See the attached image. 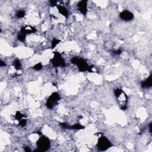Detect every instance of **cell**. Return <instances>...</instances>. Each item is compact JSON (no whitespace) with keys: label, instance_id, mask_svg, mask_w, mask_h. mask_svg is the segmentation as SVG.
<instances>
[{"label":"cell","instance_id":"obj_1","mask_svg":"<svg viewBox=\"0 0 152 152\" xmlns=\"http://www.w3.org/2000/svg\"><path fill=\"white\" fill-rule=\"evenodd\" d=\"M115 94L116 100L119 104L121 109L124 110L126 106L128 101V97L122 90L117 88L115 90Z\"/></svg>","mask_w":152,"mask_h":152},{"label":"cell","instance_id":"obj_2","mask_svg":"<svg viewBox=\"0 0 152 152\" xmlns=\"http://www.w3.org/2000/svg\"><path fill=\"white\" fill-rule=\"evenodd\" d=\"M59 96L57 93H53L52 95H50L48 99L47 100L46 105L50 109L53 108L56 104H58V101L59 100Z\"/></svg>","mask_w":152,"mask_h":152},{"label":"cell","instance_id":"obj_3","mask_svg":"<svg viewBox=\"0 0 152 152\" xmlns=\"http://www.w3.org/2000/svg\"><path fill=\"white\" fill-rule=\"evenodd\" d=\"M50 142L48 138H40L37 141V147L42 151H45L49 147Z\"/></svg>","mask_w":152,"mask_h":152},{"label":"cell","instance_id":"obj_4","mask_svg":"<svg viewBox=\"0 0 152 152\" xmlns=\"http://www.w3.org/2000/svg\"><path fill=\"white\" fill-rule=\"evenodd\" d=\"M98 147L101 150H106L110 145V141L105 137H101L97 144Z\"/></svg>","mask_w":152,"mask_h":152},{"label":"cell","instance_id":"obj_5","mask_svg":"<svg viewBox=\"0 0 152 152\" xmlns=\"http://www.w3.org/2000/svg\"><path fill=\"white\" fill-rule=\"evenodd\" d=\"M120 17L124 21H131L133 19L134 15L132 14V12H131L127 10H125L123 11L121 14H120Z\"/></svg>","mask_w":152,"mask_h":152},{"label":"cell","instance_id":"obj_6","mask_svg":"<svg viewBox=\"0 0 152 152\" xmlns=\"http://www.w3.org/2000/svg\"><path fill=\"white\" fill-rule=\"evenodd\" d=\"M151 75L148 77V78H147V80H145V81L144 82V85L142 86L143 87H150L151 84Z\"/></svg>","mask_w":152,"mask_h":152}]
</instances>
